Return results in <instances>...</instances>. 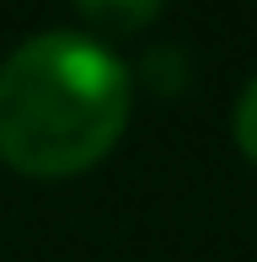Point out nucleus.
<instances>
[{"instance_id":"1","label":"nucleus","mask_w":257,"mask_h":262,"mask_svg":"<svg viewBox=\"0 0 257 262\" xmlns=\"http://www.w3.org/2000/svg\"><path fill=\"white\" fill-rule=\"evenodd\" d=\"M128 64L86 32H38L0 59V161L27 177L86 171L118 145Z\"/></svg>"},{"instance_id":"2","label":"nucleus","mask_w":257,"mask_h":262,"mask_svg":"<svg viewBox=\"0 0 257 262\" xmlns=\"http://www.w3.org/2000/svg\"><path fill=\"white\" fill-rule=\"evenodd\" d=\"M80 16L102 32H139L150 16H156L166 0H75Z\"/></svg>"},{"instance_id":"3","label":"nucleus","mask_w":257,"mask_h":262,"mask_svg":"<svg viewBox=\"0 0 257 262\" xmlns=\"http://www.w3.org/2000/svg\"><path fill=\"white\" fill-rule=\"evenodd\" d=\"M236 145L247 150V161H257V75L247 80V91L236 102Z\"/></svg>"}]
</instances>
